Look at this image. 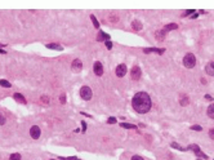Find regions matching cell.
I'll list each match as a JSON object with an SVG mask.
<instances>
[{"label": "cell", "mask_w": 214, "mask_h": 160, "mask_svg": "<svg viewBox=\"0 0 214 160\" xmlns=\"http://www.w3.org/2000/svg\"><path fill=\"white\" fill-rule=\"evenodd\" d=\"M132 105L138 114H147L151 110V98L146 92H138L133 97Z\"/></svg>", "instance_id": "1"}, {"label": "cell", "mask_w": 214, "mask_h": 160, "mask_svg": "<svg viewBox=\"0 0 214 160\" xmlns=\"http://www.w3.org/2000/svg\"><path fill=\"white\" fill-rule=\"evenodd\" d=\"M183 65H185L187 68L195 67V65H196V58H195V56H193L192 53H187V54L185 56V58H183Z\"/></svg>", "instance_id": "2"}, {"label": "cell", "mask_w": 214, "mask_h": 160, "mask_svg": "<svg viewBox=\"0 0 214 160\" xmlns=\"http://www.w3.org/2000/svg\"><path fill=\"white\" fill-rule=\"evenodd\" d=\"M92 96H93V93H92V89L89 87H87V85L81 87V89H80V97H81L83 100L89 101V100H92Z\"/></svg>", "instance_id": "3"}, {"label": "cell", "mask_w": 214, "mask_h": 160, "mask_svg": "<svg viewBox=\"0 0 214 160\" xmlns=\"http://www.w3.org/2000/svg\"><path fill=\"white\" fill-rule=\"evenodd\" d=\"M188 148H190V150H192L193 152H195V155L197 156V158H201V159H208V155H206V154H204V152H202V151H201V148H200L197 145H190V146H188Z\"/></svg>", "instance_id": "4"}, {"label": "cell", "mask_w": 214, "mask_h": 160, "mask_svg": "<svg viewBox=\"0 0 214 160\" xmlns=\"http://www.w3.org/2000/svg\"><path fill=\"white\" fill-rule=\"evenodd\" d=\"M141 75H142V71H141L139 66H133L132 71H130V76H132L133 80H139Z\"/></svg>", "instance_id": "5"}, {"label": "cell", "mask_w": 214, "mask_h": 160, "mask_svg": "<svg viewBox=\"0 0 214 160\" xmlns=\"http://www.w3.org/2000/svg\"><path fill=\"white\" fill-rule=\"evenodd\" d=\"M71 68H72L74 72H80V71L83 70V62L79 58L74 59V61H72V63H71Z\"/></svg>", "instance_id": "6"}, {"label": "cell", "mask_w": 214, "mask_h": 160, "mask_svg": "<svg viewBox=\"0 0 214 160\" xmlns=\"http://www.w3.org/2000/svg\"><path fill=\"white\" fill-rule=\"evenodd\" d=\"M93 71L97 76H102L103 75V66L101 62H94L93 65Z\"/></svg>", "instance_id": "7"}, {"label": "cell", "mask_w": 214, "mask_h": 160, "mask_svg": "<svg viewBox=\"0 0 214 160\" xmlns=\"http://www.w3.org/2000/svg\"><path fill=\"white\" fill-rule=\"evenodd\" d=\"M40 128H39L38 125H34V126H31V128H30V136L32 137V138L34 139H38L39 137H40Z\"/></svg>", "instance_id": "8"}, {"label": "cell", "mask_w": 214, "mask_h": 160, "mask_svg": "<svg viewBox=\"0 0 214 160\" xmlns=\"http://www.w3.org/2000/svg\"><path fill=\"white\" fill-rule=\"evenodd\" d=\"M126 66L124 65V63H121V65H119L118 67H116V75L119 76V78H123V76H125V74H126Z\"/></svg>", "instance_id": "9"}, {"label": "cell", "mask_w": 214, "mask_h": 160, "mask_svg": "<svg viewBox=\"0 0 214 160\" xmlns=\"http://www.w3.org/2000/svg\"><path fill=\"white\" fill-rule=\"evenodd\" d=\"M164 49H159V48H144L143 49V53H156V54H163L164 53Z\"/></svg>", "instance_id": "10"}, {"label": "cell", "mask_w": 214, "mask_h": 160, "mask_svg": "<svg viewBox=\"0 0 214 160\" xmlns=\"http://www.w3.org/2000/svg\"><path fill=\"white\" fill-rule=\"evenodd\" d=\"M205 72L209 76H214V62H209L205 66Z\"/></svg>", "instance_id": "11"}, {"label": "cell", "mask_w": 214, "mask_h": 160, "mask_svg": "<svg viewBox=\"0 0 214 160\" xmlns=\"http://www.w3.org/2000/svg\"><path fill=\"white\" fill-rule=\"evenodd\" d=\"M107 40H110V35H107L103 31H99V34L97 35V41H107Z\"/></svg>", "instance_id": "12"}, {"label": "cell", "mask_w": 214, "mask_h": 160, "mask_svg": "<svg viewBox=\"0 0 214 160\" xmlns=\"http://www.w3.org/2000/svg\"><path fill=\"white\" fill-rule=\"evenodd\" d=\"M13 98L17 102H19V103H26V98H25L21 93H14V94H13Z\"/></svg>", "instance_id": "13"}, {"label": "cell", "mask_w": 214, "mask_h": 160, "mask_svg": "<svg viewBox=\"0 0 214 160\" xmlns=\"http://www.w3.org/2000/svg\"><path fill=\"white\" fill-rule=\"evenodd\" d=\"M177 29H178V25L177 23H169L164 27V31L168 32V31H170V30H177Z\"/></svg>", "instance_id": "14"}, {"label": "cell", "mask_w": 214, "mask_h": 160, "mask_svg": "<svg viewBox=\"0 0 214 160\" xmlns=\"http://www.w3.org/2000/svg\"><path fill=\"white\" fill-rule=\"evenodd\" d=\"M132 27L134 30H137V31H139V30H142V23H141L139 21H137V20H134L132 22Z\"/></svg>", "instance_id": "15"}, {"label": "cell", "mask_w": 214, "mask_h": 160, "mask_svg": "<svg viewBox=\"0 0 214 160\" xmlns=\"http://www.w3.org/2000/svg\"><path fill=\"white\" fill-rule=\"evenodd\" d=\"M48 49H57V51H63V46L59 44H46Z\"/></svg>", "instance_id": "16"}, {"label": "cell", "mask_w": 214, "mask_h": 160, "mask_svg": "<svg viewBox=\"0 0 214 160\" xmlns=\"http://www.w3.org/2000/svg\"><path fill=\"white\" fill-rule=\"evenodd\" d=\"M165 34H166V32L164 31V30H160V31H157V32H156V39L159 40V41L164 40V39H165Z\"/></svg>", "instance_id": "17"}, {"label": "cell", "mask_w": 214, "mask_h": 160, "mask_svg": "<svg viewBox=\"0 0 214 160\" xmlns=\"http://www.w3.org/2000/svg\"><path fill=\"white\" fill-rule=\"evenodd\" d=\"M206 114H208V116H209V118H212V119H214V105H210V106L208 107Z\"/></svg>", "instance_id": "18"}, {"label": "cell", "mask_w": 214, "mask_h": 160, "mask_svg": "<svg viewBox=\"0 0 214 160\" xmlns=\"http://www.w3.org/2000/svg\"><path fill=\"white\" fill-rule=\"evenodd\" d=\"M120 126L121 128H125V129H137L135 125H133V124H128V123H120Z\"/></svg>", "instance_id": "19"}, {"label": "cell", "mask_w": 214, "mask_h": 160, "mask_svg": "<svg viewBox=\"0 0 214 160\" xmlns=\"http://www.w3.org/2000/svg\"><path fill=\"white\" fill-rule=\"evenodd\" d=\"M0 85H1V87H4V88H10V87H12V84H10L8 80H4V79L0 80Z\"/></svg>", "instance_id": "20"}, {"label": "cell", "mask_w": 214, "mask_h": 160, "mask_svg": "<svg viewBox=\"0 0 214 160\" xmlns=\"http://www.w3.org/2000/svg\"><path fill=\"white\" fill-rule=\"evenodd\" d=\"M90 20H92V22H93V26L96 27V29H98V27H99V22L97 21L96 16H94V14H92V16H90Z\"/></svg>", "instance_id": "21"}, {"label": "cell", "mask_w": 214, "mask_h": 160, "mask_svg": "<svg viewBox=\"0 0 214 160\" xmlns=\"http://www.w3.org/2000/svg\"><path fill=\"white\" fill-rule=\"evenodd\" d=\"M172 147H173V148H177V150H180V151H185V150H186V148L182 147V146H179L177 142H173V143H172Z\"/></svg>", "instance_id": "22"}, {"label": "cell", "mask_w": 214, "mask_h": 160, "mask_svg": "<svg viewBox=\"0 0 214 160\" xmlns=\"http://www.w3.org/2000/svg\"><path fill=\"white\" fill-rule=\"evenodd\" d=\"M188 103V97L187 96H182V100H180V105L182 106H186Z\"/></svg>", "instance_id": "23"}, {"label": "cell", "mask_w": 214, "mask_h": 160, "mask_svg": "<svg viewBox=\"0 0 214 160\" xmlns=\"http://www.w3.org/2000/svg\"><path fill=\"white\" fill-rule=\"evenodd\" d=\"M9 160H21V155H19V154H12Z\"/></svg>", "instance_id": "24"}, {"label": "cell", "mask_w": 214, "mask_h": 160, "mask_svg": "<svg viewBox=\"0 0 214 160\" xmlns=\"http://www.w3.org/2000/svg\"><path fill=\"white\" fill-rule=\"evenodd\" d=\"M190 129H192V131H196V132H201V131H202V128H201L200 125H192Z\"/></svg>", "instance_id": "25"}, {"label": "cell", "mask_w": 214, "mask_h": 160, "mask_svg": "<svg viewBox=\"0 0 214 160\" xmlns=\"http://www.w3.org/2000/svg\"><path fill=\"white\" fill-rule=\"evenodd\" d=\"M5 121H7V119H5V116L3 114H0V125H4Z\"/></svg>", "instance_id": "26"}, {"label": "cell", "mask_w": 214, "mask_h": 160, "mask_svg": "<svg viewBox=\"0 0 214 160\" xmlns=\"http://www.w3.org/2000/svg\"><path fill=\"white\" fill-rule=\"evenodd\" d=\"M58 159H63V160H80L76 156H71V158H58Z\"/></svg>", "instance_id": "27"}, {"label": "cell", "mask_w": 214, "mask_h": 160, "mask_svg": "<svg viewBox=\"0 0 214 160\" xmlns=\"http://www.w3.org/2000/svg\"><path fill=\"white\" fill-rule=\"evenodd\" d=\"M116 121H118V120H116V118H110V119L107 120V123L108 124H115Z\"/></svg>", "instance_id": "28"}, {"label": "cell", "mask_w": 214, "mask_h": 160, "mask_svg": "<svg viewBox=\"0 0 214 160\" xmlns=\"http://www.w3.org/2000/svg\"><path fill=\"white\" fill-rule=\"evenodd\" d=\"M106 48H107V49H111V48H112V43H111L110 40L106 41Z\"/></svg>", "instance_id": "29"}, {"label": "cell", "mask_w": 214, "mask_h": 160, "mask_svg": "<svg viewBox=\"0 0 214 160\" xmlns=\"http://www.w3.org/2000/svg\"><path fill=\"white\" fill-rule=\"evenodd\" d=\"M209 137H210L212 139H214V128H212V129L209 131Z\"/></svg>", "instance_id": "30"}, {"label": "cell", "mask_w": 214, "mask_h": 160, "mask_svg": "<svg viewBox=\"0 0 214 160\" xmlns=\"http://www.w3.org/2000/svg\"><path fill=\"white\" fill-rule=\"evenodd\" d=\"M132 160H143V158H142V156H139V155H134L132 158Z\"/></svg>", "instance_id": "31"}, {"label": "cell", "mask_w": 214, "mask_h": 160, "mask_svg": "<svg viewBox=\"0 0 214 160\" xmlns=\"http://www.w3.org/2000/svg\"><path fill=\"white\" fill-rule=\"evenodd\" d=\"M190 13H195V10H193V9H190V10H186V12H185V14H183V16H190Z\"/></svg>", "instance_id": "32"}, {"label": "cell", "mask_w": 214, "mask_h": 160, "mask_svg": "<svg viewBox=\"0 0 214 160\" xmlns=\"http://www.w3.org/2000/svg\"><path fill=\"white\" fill-rule=\"evenodd\" d=\"M59 101H61V103H66V96H61Z\"/></svg>", "instance_id": "33"}, {"label": "cell", "mask_w": 214, "mask_h": 160, "mask_svg": "<svg viewBox=\"0 0 214 160\" xmlns=\"http://www.w3.org/2000/svg\"><path fill=\"white\" fill-rule=\"evenodd\" d=\"M41 101L45 102V103H48V102H49V98L46 97V96H43V97H41Z\"/></svg>", "instance_id": "34"}, {"label": "cell", "mask_w": 214, "mask_h": 160, "mask_svg": "<svg viewBox=\"0 0 214 160\" xmlns=\"http://www.w3.org/2000/svg\"><path fill=\"white\" fill-rule=\"evenodd\" d=\"M81 125H83V132L87 131V124H85V121H81Z\"/></svg>", "instance_id": "35"}, {"label": "cell", "mask_w": 214, "mask_h": 160, "mask_svg": "<svg viewBox=\"0 0 214 160\" xmlns=\"http://www.w3.org/2000/svg\"><path fill=\"white\" fill-rule=\"evenodd\" d=\"M110 20L112 21V22H118V21H119V17H113V16H111Z\"/></svg>", "instance_id": "36"}, {"label": "cell", "mask_w": 214, "mask_h": 160, "mask_svg": "<svg viewBox=\"0 0 214 160\" xmlns=\"http://www.w3.org/2000/svg\"><path fill=\"white\" fill-rule=\"evenodd\" d=\"M205 98H206V100H210V101H213V100H214V98H213L210 94H206V96H205Z\"/></svg>", "instance_id": "37"}, {"label": "cell", "mask_w": 214, "mask_h": 160, "mask_svg": "<svg viewBox=\"0 0 214 160\" xmlns=\"http://www.w3.org/2000/svg\"><path fill=\"white\" fill-rule=\"evenodd\" d=\"M197 16H199V14H196V13H195V14L191 16V18H193V20H195V18H197Z\"/></svg>", "instance_id": "38"}, {"label": "cell", "mask_w": 214, "mask_h": 160, "mask_svg": "<svg viewBox=\"0 0 214 160\" xmlns=\"http://www.w3.org/2000/svg\"><path fill=\"white\" fill-rule=\"evenodd\" d=\"M0 54H5V51H3V49H0Z\"/></svg>", "instance_id": "39"}, {"label": "cell", "mask_w": 214, "mask_h": 160, "mask_svg": "<svg viewBox=\"0 0 214 160\" xmlns=\"http://www.w3.org/2000/svg\"><path fill=\"white\" fill-rule=\"evenodd\" d=\"M49 160H55V159H49Z\"/></svg>", "instance_id": "40"}, {"label": "cell", "mask_w": 214, "mask_h": 160, "mask_svg": "<svg viewBox=\"0 0 214 160\" xmlns=\"http://www.w3.org/2000/svg\"><path fill=\"white\" fill-rule=\"evenodd\" d=\"M199 160H200V159H199Z\"/></svg>", "instance_id": "41"}]
</instances>
